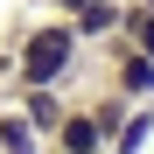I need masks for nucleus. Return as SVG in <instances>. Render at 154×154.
Listing matches in <instances>:
<instances>
[{
    "mask_svg": "<svg viewBox=\"0 0 154 154\" xmlns=\"http://www.w3.org/2000/svg\"><path fill=\"white\" fill-rule=\"evenodd\" d=\"M0 154H49V140L28 126V112L14 98H0Z\"/></svg>",
    "mask_w": 154,
    "mask_h": 154,
    "instance_id": "5",
    "label": "nucleus"
},
{
    "mask_svg": "<svg viewBox=\"0 0 154 154\" xmlns=\"http://www.w3.org/2000/svg\"><path fill=\"white\" fill-rule=\"evenodd\" d=\"M105 84L126 98V105H154V56L112 35V42H105Z\"/></svg>",
    "mask_w": 154,
    "mask_h": 154,
    "instance_id": "2",
    "label": "nucleus"
},
{
    "mask_svg": "<svg viewBox=\"0 0 154 154\" xmlns=\"http://www.w3.org/2000/svg\"><path fill=\"white\" fill-rule=\"evenodd\" d=\"M147 147H154V105H126V119L112 126L105 154H147Z\"/></svg>",
    "mask_w": 154,
    "mask_h": 154,
    "instance_id": "6",
    "label": "nucleus"
},
{
    "mask_svg": "<svg viewBox=\"0 0 154 154\" xmlns=\"http://www.w3.org/2000/svg\"><path fill=\"white\" fill-rule=\"evenodd\" d=\"M140 7H154V0H140Z\"/></svg>",
    "mask_w": 154,
    "mask_h": 154,
    "instance_id": "9",
    "label": "nucleus"
},
{
    "mask_svg": "<svg viewBox=\"0 0 154 154\" xmlns=\"http://www.w3.org/2000/svg\"><path fill=\"white\" fill-rule=\"evenodd\" d=\"M119 42H133V49H147V56H154V7L126 0V7H119Z\"/></svg>",
    "mask_w": 154,
    "mask_h": 154,
    "instance_id": "7",
    "label": "nucleus"
},
{
    "mask_svg": "<svg viewBox=\"0 0 154 154\" xmlns=\"http://www.w3.org/2000/svg\"><path fill=\"white\" fill-rule=\"evenodd\" d=\"M119 7H126V0H91V7H77V14H70L77 42H84V49H105V42L119 35Z\"/></svg>",
    "mask_w": 154,
    "mask_h": 154,
    "instance_id": "4",
    "label": "nucleus"
},
{
    "mask_svg": "<svg viewBox=\"0 0 154 154\" xmlns=\"http://www.w3.org/2000/svg\"><path fill=\"white\" fill-rule=\"evenodd\" d=\"M91 49L77 42L70 14H21L7 35H0V91L7 84H77Z\"/></svg>",
    "mask_w": 154,
    "mask_h": 154,
    "instance_id": "1",
    "label": "nucleus"
},
{
    "mask_svg": "<svg viewBox=\"0 0 154 154\" xmlns=\"http://www.w3.org/2000/svg\"><path fill=\"white\" fill-rule=\"evenodd\" d=\"M49 154H105V133H98L91 105H63L56 133H49Z\"/></svg>",
    "mask_w": 154,
    "mask_h": 154,
    "instance_id": "3",
    "label": "nucleus"
},
{
    "mask_svg": "<svg viewBox=\"0 0 154 154\" xmlns=\"http://www.w3.org/2000/svg\"><path fill=\"white\" fill-rule=\"evenodd\" d=\"M35 7H49V14H77V7H91V0H35Z\"/></svg>",
    "mask_w": 154,
    "mask_h": 154,
    "instance_id": "8",
    "label": "nucleus"
}]
</instances>
